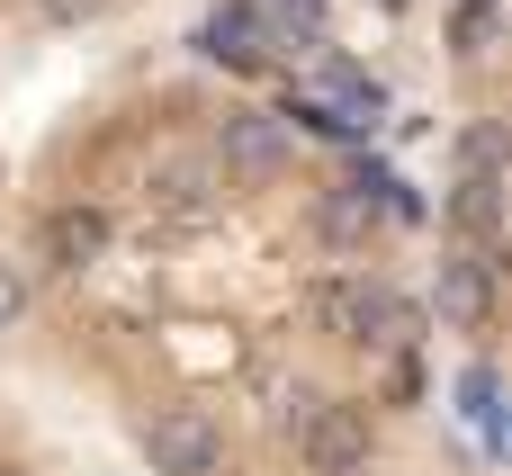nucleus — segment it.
<instances>
[{
    "label": "nucleus",
    "mask_w": 512,
    "mask_h": 476,
    "mask_svg": "<svg viewBox=\"0 0 512 476\" xmlns=\"http://www.w3.org/2000/svg\"><path fill=\"white\" fill-rule=\"evenodd\" d=\"M315 324H324L333 342H387V351H405V342L423 333V306L396 297L387 279H324V288H315Z\"/></svg>",
    "instance_id": "obj_1"
},
{
    "label": "nucleus",
    "mask_w": 512,
    "mask_h": 476,
    "mask_svg": "<svg viewBox=\"0 0 512 476\" xmlns=\"http://www.w3.org/2000/svg\"><path fill=\"white\" fill-rule=\"evenodd\" d=\"M216 162H225V171H243V180H279V171H288V126L243 108V117H225V126H216Z\"/></svg>",
    "instance_id": "obj_4"
},
{
    "label": "nucleus",
    "mask_w": 512,
    "mask_h": 476,
    "mask_svg": "<svg viewBox=\"0 0 512 476\" xmlns=\"http://www.w3.org/2000/svg\"><path fill=\"white\" fill-rule=\"evenodd\" d=\"M18 306H27V288H18V279H9V270H0V324H9V315H18Z\"/></svg>",
    "instance_id": "obj_12"
},
{
    "label": "nucleus",
    "mask_w": 512,
    "mask_h": 476,
    "mask_svg": "<svg viewBox=\"0 0 512 476\" xmlns=\"http://www.w3.org/2000/svg\"><path fill=\"white\" fill-rule=\"evenodd\" d=\"M459 162H468V171H495V162H504V126H468V135H459Z\"/></svg>",
    "instance_id": "obj_10"
},
{
    "label": "nucleus",
    "mask_w": 512,
    "mask_h": 476,
    "mask_svg": "<svg viewBox=\"0 0 512 476\" xmlns=\"http://www.w3.org/2000/svg\"><path fill=\"white\" fill-rule=\"evenodd\" d=\"M315 225H324V243H333V252H360V243H369V225H378V207H369V189H333V198L315 207Z\"/></svg>",
    "instance_id": "obj_7"
},
{
    "label": "nucleus",
    "mask_w": 512,
    "mask_h": 476,
    "mask_svg": "<svg viewBox=\"0 0 512 476\" xmlns=\"http://www.w3.org/2000/svg\"><path fill=\"white\" fill-rule=\"evenodd\" d=\"M486 36H495V9H486V0H468V9H459V45H468V54H486Z\"/></svg>",
    "instance_id": "obj_11"
},
{
    "label": "nucleus",
    "mask_w": 512,
    "mask_h": 476,
    "mask_svg": "<svg viewBox=\"0 0 512 476\" xmlns=\"http://www.w3.org/2000/svg\"><path fill=\"white\" fill-rule=\"evenodd\" d=\"M99 252H108V216L99 207H54L45 216V261L54 270H90Z\"/></svg>",
    "instance_id": "obj_5"
},
{
    "label": "nucleus",
    "mask_w": 512,
    "mask_h": 476,
    "mask_svg": "<svg viewBox=\"0 0 512 476\" xmlns=\"http://www.w3.org/2000/svg\"><path fill=\"white\" fill-rule=\"evenodd\" d=\"M144 459H153V476H216L225 432H216L198 405H171V414H153V423H144Z\"/></svg>",
    "instance_id": "obj_3"
},
{
    "label": "nucleus",
    "mask_w": 512,
    "mask_h": 476,
    "mask_svg": "<svg viewBox=\"0 0 512 476\" xmlns=\"http://www.w3.org/2000/svg\"><path fill=\"white\" fill-rule=\"evenodd\" d=\"M495 189H504L495 171H468V180H459V198H450V216H459L477 243H486V234H495V216H504V198H495Z\"/></svg>",
    "instance_id": "obj_8"
},
{
    "label": "nucleus",
    "mask_w": 512,
    "mask_h": 476,
    "mask_svg": "<svg viewBox=\"0 0 512 476\" xmlns=\"http://www.w3.org/2000/svg\"><path fill=\"white\" fill-rule=\"evenodd\" d=\"M495 315V279H486V261L477 252H459V261H441V324H459V333H477Z\"/></svg>",
    "instance_id": "obj_6"
},
{
    "label": "nucleus",
    "mask_w": 512,
    "mask_h": 476,
    "mask_svg": "<svg viewBox=\"0 0 512 476\" xmlns=\"http://www.w3.org/2000/svg\"><path fill=\"white\" fill-rule=\"evenodd\" d=\"M198 45H207L216 63H252V18H243V9H216V18L198 27Z\"/></svg>",
    "instance_id": "obj_9"
},
{
    "label": "nucleus",
    "mask_w": 512,
    "mask_h": 476,
    "mask_svg": "<svg viewBox=\"0 0 512 476\" xmlns=\"http://www.w3.org/2000/svg\"><path fill=\"white\" fill-rule=\"evenodd\" d=\"M54 9H90V0H54Z\"/></svg>",
    "instance_id": "obj_13"
},
{
    "label": "nucleus",
    "mask_w": 512,
    "mask_h": 476,
    "mask_svg": "<svg viewBox=\"0 0 512 476\" xmlns=\"http://www.w3.org/2000/svg\"><path fill=\"white\" fill-rule=\"evenodd\" d=\"M297 459H306V476H360L369 468V414L360 405H306L297 414Z\"/></svg>",
    "instance_id": "obj_2"
}]
</instances>
